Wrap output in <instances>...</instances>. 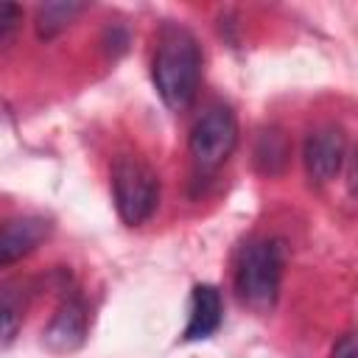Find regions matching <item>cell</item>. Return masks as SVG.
Returning <instances> with one entry per match:
<instances>
[{
    "label": "cell",
    "mask_w": 358,
    "mask_h": 358,
    "mask_svg": "<svg viewBox=\"0 0 358 358\" xmlns=\"http://www.w3.org/2000/svg\"><path fill=\"white\" fill-rule=\"evenodd\" d=\"M201 81V50L196 36L182 25H165L154 56V87L162 103L182 112L196 98Z\"/></svg>",
    "instance_id": "cell-1"
},
{
    "label": "cell",
    "mask_w": 358,
    "mask_h": 358,
    "mask_svg": "<svg viewBox=\"0 0 358 358\" xmlns=\"http://www.w3.org/2000/svg\"><path fill=\"white\" fill-rule=\"evenodd\" d=\"M282 282V249L277 241L252 238L241 246L235 260V291L243 305L268 313L277 305Z\"/></svg>",
    "instance_id": "cell-2"
},
{
    "label": "cell",
    "mask_w": 358,
    "mask_h": 358,
    "mask_svg": "<svg viewBox=\"0 0 358 358\" xmlns=\"http://www.w3.org/2000/svg\"><path fill=\"white\" fill-rule=\"evenodd\" d=\"M112 196L117 215L137 227L148 221L159 201V179L157 173L137 157H117L112 165Z\"/></svg>",
    "instance_id": "cell-3"
},
{
    "label": "cell",
    "mask_w": 358,
    "mask_h": 358,
    "mask_svg": "<svg viewBox=\"0 0 358 358\" xmlns=\"http://www.w3.org/2000/svg\"><path fill=\"white\" fill-rule=\"evenodd\" d=\"M238 145V117L227 103H213L193 123L187 148L199 168H218L229 159Z\"/></svg>",
    "instance_id": "cell-4"
},
{
    "label": "cell",
    "mask_w": 358,
    "mask_h": 358,
    "mask_svg": "<svg viewBox=\"0 0 358 358\" xmlns=\"http://www.w3.org/2000/svg\"><path fill=\"white\" fill-rule=\"evenodd\" d=\"M305 171L313 182H330L341 173L347 162V137L336 126H322L308 134L305 140Z\"/></svg>",
    "instance_id": "cell-5"
},
{
    "label": "cell",
    "mask_w": 358,
    "mask_h": 358,
    "mask_svg": "<svg viewBox=\"0 0 358 358\" xmlns=\"http://www.w3.org/2000/svg\"><path fill=\"white\" fill-rule=\"evenodd\" d=\"M90 330V310L78 294H70L56 308L50 324L42 333V341L50 352H73L87 341Z\"/></svg>",
    "instance_id": "cell-6"
},
{
    "label": "cell",
    "mask_w": 358,
    "mask_h": 358,
    "mask_svg": "<svg viewBox=\"0 0 358 358\" xmlns=\"http://www.w3.org/2000/svg\"><path fill=\"white\" fill-rule=\"evenodd\" d=\"M48 235H50V221L39 215L14 218L6 227H0V268L14 266L22 257H28Z\"/></svg>",
    "instance_id": "cell-7"
},
{
    "label": "cell",
    "mask_w": 358,
    "mask_h": 358,
    "mask_svg": "<svg viewBox=\"0 0 358 358\" xmlns=\"http://www.w3.org/2000/svg\"><path fill=\"white\" fill-rule=\"evenodd\" d=\"M224 319V302H221V291L215 285H196L190 294V316H187V327L182 333L185 341H199L213 336L221 327Z\"/></svg>",
    "instance_id": "cell-8"
},
{
    "label": "cell",
    "mask_w": 358,
    "mask_h": 358,
    "mask_svg": "<svg viewBox=\"0 0 358 358\" xmlns=\"http://www.w3.org/2000/svg\"><path fill=\"white\" fill-rule=\"evenodd\" d=\"M25 319V288L22 282L0 285V350L14 344Z\"/></svg>",
    "instance_id": "cell-9"
},
{
    "label": "cell",
    "mask_w": 358,
    "mask_h": 358,
    "mask_svg": "<svg viewBox=\"0 0 358 358\" xmlns=\"http://www.w3.org/2000/svg\"><path fill=\"white\" fill-rule=\"evenodd\" d=\"M291 159V143L280 129H268L255 143V165L266 176H277L285 171Z\"/></svg>",
    "instance_id": "cell-10"
},
{
    "label": "cell",
    "mask_w": 358,
    "mask_h": 358,
    "mask_svg": "<svg viewBox=\"0 0 358 358\" xmlns=\"http://www.w3.org/2000/svg\"><path fill=\"white\" fill-rule=\"evenodd\" d=\"M87 8H90L87 3H73V0H56V3L39 6V11H36V34H39V39H53L56 34H62Z\"/></svg>",
    "instance_id": "cell-11"
},
{
    "label": "cell",
    "mask_w": 358,
    "mask_h": 358,
    "mask_svg": "<svg viewBox=\"0 0 358 358\" xmlns=\"http://www.w3.org/2000/svg\"><path fill=\"white\" fill-rule=\"evenodd\" d=\"M20 22H22V8L17 3H0V42L14 36Z\"/></svg>",
    "instance_id": "cell-12"
},
{
    "label": "cell",
    "mask_w": 358,
    "mask_h": 358,
    "mask_svg": "<svg viewBox=\"0 0 358 358\" xmlns=\"http://www.w3.org/2000/svg\"><path fill=\"white\" fill-rule=\"evenodd\" d=\"M330 358H358V344H355V336L352 333H344L336 344H333V352Z\"/></svg>",
    "instance_id": "cell-13"
}]
</instances>
